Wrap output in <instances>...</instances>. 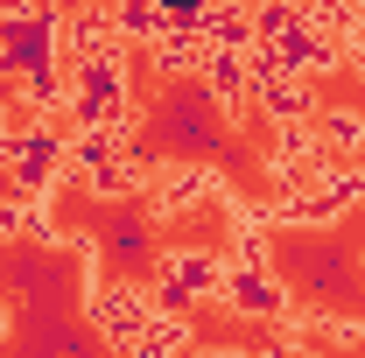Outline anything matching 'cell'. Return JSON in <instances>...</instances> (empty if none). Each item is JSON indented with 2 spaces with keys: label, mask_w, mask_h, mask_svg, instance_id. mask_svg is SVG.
<instances>
[{
  "label": "cell",
  "mask_w": 365,
  "mask_h": 358,
  "mask_svg": "<svg viewBox=\"0 0 365 358\" xmlns=\"http://www.w3.org/2000/svg\"><path fill=\"white\" fill-rule=\"evenodd\" d=\"M120 63V162L169 176H211L225 183L246 211H267L281 197V127L253 85L218 91L197 63H176L155 36H127L113 49Z\"/></svg>",
  "instance_id": "obj_1"
},
{
  "label": "cell",
  "mask_w": 365,
  "mask_h": 358,
  "mask_svg": "<svg viewBox=\"0 0 365 358\" xmlns=\"http://www.w3.org/2000/svg\"><path fill=\"white\" fill-rule=\"evenodd\" d=\"M0 352H113L85 239L0 232Z\"/></svg>",
  "instance_id": "obj_2"
},
{
  "label": "cell",
  "mask_w": 365,
  "mask_h": 358,
  "mask_svg": "<svg viewBox=\"0 0 365 358\" xmlns=\"http://www.w3.org/2000/svg\"><path fill=\"white\" fill-rule=\"evenodd\" d=\"M43 225L63 239H85L91 246V288L98 302H155L162 295V274H169V204L134 183V190H98L78 169L43 190Z\"/></svg>",
  "instance_id": "obj_3"
},
{
  "label": "cell",
  "mask_w": 365,
  "mask_h": 358,
  "mask_svg": "<svg viewBox=\"0 0 365 358\" xmlns=\"http://www.w3.org/2000/svg\"><path fill=\"white\" fill-rule=\"evenodd\" d=\"M253 260L288 316L344 323L365 337V190L317 218H267L253 232Z\"/></svg>",
  "instance_id": "obj_4"
},
{
  "label": "cell",
  "mask_w": 365,
  "mask_h": 358,
  "mask_svg": "<svg viewBox=\"0 0 365 358\" xmlns=\"http://www.w3.org/2000/svg\"><path fill=\"white\" fill-rule=\"evenodd\" d=\"M182 344H197V352H274V344H288V316H253L225 295H190L182 302Z\"/></svg>",
  "instance_id": "obj_5"
},
{
  "label": "cell",
  "mask_w": 365,
  "mask_h": 358,
  "mask_svg": "<svg viewBox=\"0 0 365 358\" xmlns=\"http://www.w3.org/2000/svg\"><path fill=\"white\" fill-rule=\"evenodd\" d=\"M295 91L317 113H330V120L365 127V63H302L295 71Z\"/></svg>",
  "instance_id": "obj_6"
}]
</instances>
